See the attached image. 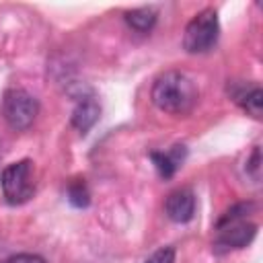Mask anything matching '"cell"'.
<instances>
[{
    "mask_svg": "<svg viewBox=\"0 0 263 263\" xmlns=\"http://www.w3.org/2000/svg\"><path fill=\"white\" fill-rule=\"evenodd\" d=\"M255 212V201H238L230 205L214 226V251L226 253L249 247L257 236V224L249 220Z\"/></svg>",
    "mask_w": 263,
    "mask_h": 263,
    "instance_id": "cell-1",
    "label": "cell"
},
{
    "mask_svg": "<svg viewBox=\"0 0 263 263\" xmlns=\"http://www.w3.org/2000/svg\"><path fill=\"white\" fill-rule=\"evenodd\" d=\"M152 103L168 115H187L197 105L199 92L195 82L181 70L162 72L152 84Z\"/></svg>",
    "mask_w": 263,
    "mask_h": 263,
    "instance_id": "cell-2",
    "label": "cell"
},
{
    "mask_svg": "<svg viewBox=\"0 0 263 263\" xmlns=\"http://www.w3.org/2000/svg\"><path fill=\"white\" fill-rule=\"evenodd\" d=\"M220 37V21L214 8H205L197 12L185 27L183 33V49L187 53H208Z\"/></svg>",
    "mask_w": 263,
    "mask_h": 263,
    "instance_id": "cell-3",
    "label": "cell"
},
{
    "mask_svg": "<svg viewBox=\"0 0 263 263\" xmlns=\"http://www.w3.org/2000/svg\"><path fill=\"white\" fill-rule=\"evenodd\" d=\"M0 185L4 199L10 205H21L29 201L35 193V175L31 160H16L8 164L0 175Z\"/></svg>",
    "mask_w": 263,
    "mask_h": 263,
    "instance_id": "cell-4",
    "label": "cell"
},
{
    "mask_svg": "<svg viewBox=\"0 0 263 263\" xmlns=\"http://www.w3.org/2000/svg\"><path fill=\"white\" fill-rule=\"evenodd\" d=\"M37 113H39V103L31 92H27L23 88H8L4 92L2 115L12 129L23 132V129L31 127Z\"/></svg>",
    "mask_w": 263,
    "mask_h": 263,
    "instance_id": "cell-5",
    "label": "cell"
},
{
    "mask_svg": "<svg viewBox=\"0 0 263 263\" xmlns=\"http://www.w3.org/2000/svg\"><path fill=\"white\" fill-rule=\"evenodd\" d=\"M228 92L232 97V101L247 111L251 117L259 119L261 111H263V90L259 84H245V82H234L232 86H228Z\"/></svg>",
    "mask_w": 263,
    "mask_h": 263,
    "instance_id": "cell-6",
    "label": "cell"
},
{
    "mask_svg": "<svg viewBox=\"0 0 263 263\" xmlns=\"http://www.w3.org/2000/svg\"><path fill=\"white\" fill-rule=\"evenodd\" d=\"M164 212L177 224L189 222L195 216V195H193V191L183 187V189H177V191L168 193V197L164 201Z\"/></svg>",
    "mask_w": 263,
    "mask_h": 263,
    "instance_id": "cell-7",
    "label": "cell"
},
{
    "mask_svg": "<svg viewBox=\"0 0 263 263\" xmlns=\"http://www.w3.org/2000/svg\"><path fill=\"white\" fill-rule=\"evenodd\" d=\"M99 115H101V107H99V103H97V99L88 92V95H80L78 99H76V107H74V111H72V125L84 136V134H88V129L99 121Z\"/></svg>",
    "mask_w": 263,
    "mask_h": 263,
    "instance_id": "cell-8",
    "label": "cell"
},
{
    "mask_svg": "<svg viewBox=\"0 0 263 263\" xmlns=\"http://www.w3.org/2000/svg\"><path fill=\"white\" fill-rule=\"evenodd\" d=\"M183 158H185V146H175L171 152H150V160L154 162L162 179H171L177 173Z\"/></svg>",
    "mask_w": 263,
    "mask_h": 263,
    "instance_id": "cell-9",
    "label": "cell"
},
{
    "mask_svg": "<svg viewBox=\"0 0 263 263\" xmlns=\"http://www.w3.org/2000/svg\"><path fill=\"white\" fill-rule=\"evenodd\" d=\"M125 23L138 31V33H148L154 25H156V10L154 8H136L125 12Z\"/></svg>",
    "mask_w": 263,
    "mask_h": 263,
    "instance_id": "cell-10",
    "label": "cell"
},
{
    "mask_svg": "<svg viewBox=\"0 0 263 263\" xmlns=\"http://www.w3.org/2000/svg\"><path fill=\"white\" fill-rule=\"evenodd\" d=\"M66 197L74 208H88L90 203V191L84 183V179H72L66 189Z\"/></svg>",
    "mask_w": 263,
    "mask_h": 263,
    "instance_id": "cell-11",
    "label": "cell"
},
{
    "mask_svg": "<svg viewBox=\"0 0 263 263\" xmlns=\"http://www.w3.org/2000/svg\"><path fill=\"white\" fill-rule=\"evenodd\" d=\"M144 263H175V249L173 247H160Z\"/></svg>",
    "mask_w": 263,
    "mask_h": 263,
    "instance_id": "cell-12",
    "label": "cell"
},
{
    "mask_svg": "<svg viewBox=\"0 0 263 263\" xmlns=\"http://www.w3.org/2000/svg\"><path fill=\"white\" fill-rule=\"evenodd\" d=\"M4 263H45L43 257L39 255H31V253H21V255H14L10 259H6Z\"/></svg>",
    "mask_w": 263,
    "mask_h": 263,
    "instance_id": "cell-13",
    "label": "cell"
},
{
    "mask_svg": "<svg viewBox=\"0 0 263 263\" xmlns=\"http://www.w3.org/2000/svg\"><path fill=\"white\" fill-rule=\"evenodd\" d=\"M261 164V154H259V148H255L253 150V156H251V160H249V168L253 171V175H255V179H259V166Z\"/></svg>",
    "mask_w": 263,
    "mask_h": 263,
    "instance_id": "cell-14",
    "label": "cell"
}]
</instances>
